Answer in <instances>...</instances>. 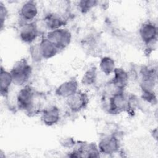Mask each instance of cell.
<instances>
[{"instance_id": "cell-4", "label": "cell", "mask_w": 158, "mask_h": 158, "mask_svg": "<svg viewBox=\"0 0 158 158\" xmlns=\"http://www.w3.org/2000/svg\"><path fill=\"white\" fill-rule=\"evenodd\" d=\"M46 38L53 43L60 51L66 48L70 44L71 33L67 29L59 28L49 31Z\"/></svg>"}, {"instance_id": "cell-9", "label": "cell", "mask_w": 158, "mask_h": 158, "mask_svg": "<svg viewBox=\"0 0 158 158\" xmlns=\"http://www.w3.org/2000/svg\"><path fill=\"white\" fill-rule=\"evenodd\" d=\"M41 118L44 124L51 126L56 124L60 119V110L56 106H50L41 112Z\"/></svg>"}, {"instance_id": "cell-5", "label": "cell", "mask_w": 158, "mask_h": 158, "mask_svg": "<svg viewBox=\"0 0 158 158\" xmlns=\"http://www.w3.org/2000/svg\"><path fill=\"white\" fill-rule=\"evenodd\" d=\"M88 103V97L86 93L77 90L75 93L67 98V104L73 112H80L85 109Z\"/></svg>"}, {"instance_id": "cell-12", "label": "cell", "mask_w": 158, "mask_h": 158, "mask_svg": "<svg viewBox=\"0 0 158 158\" xmlns=\"http://www.w3.org/2000/svg\"><path fill=\"white\" fill-rule=\"evenodd\" d=\"M78 90V83L74 80L72 79L61 84L56 90L57 95L60 97L68 98Z\"/></svg>"}, {"instance_id": "cell-11", "label": "cell", "mask_w": 158, "mask_h": 158, "mask_svg": "<svg viewBox=\"0 0 158 158\" xmlns=\"http://www.w3.org/2000/svg\"><path fill=\"white\" fill-rule=\"evenodd\" d=\"M39 48L43 59H48L55 56L59 49L46 38H43L39 43Z\"/></svg>"}, {"instance_id": "cell-7", "label": "cell", "mask_w": 158, "mask_h": 158, "mask_svg": "<svg viewBox=\"0 0 158 158\" xmlns=\"http://www.w3.org/2000/svg\"><path fill=\"white\" fill-rule=\"evenodd\" d=\"M98 147L100 153L112 154L118 151L119 141L114 135L106 136L100 140Z\"/></svg>"}, {"instance_id": "cell-16", "label": "cell", "mask_w": 158, "mask_h": 158, "mask_svg": "<svg viewBox=\"0 0 158 158\" xmlns=\"http://www.w3.org/2000/svg\"><path fill=\"white\" fill-rule=\"evenodd\" d=\"M100 69L106 75H110L115 70V62L109 57H103L100 62Z\"/></svg>"}, {"instance_id": "cell-6", "label": "cell", "mask_w": 158, "mask_h": 158, "mask_svg": "<svg viewBox=\"0 0 158 158\" xmlns=\"http://www.w3.org/2000/svg\"><path fill=\"white\" fill-rule=\"evenodd\" d=\"M37 24L35 22H26L22 25L19 30L20 40L24 43H31L34 41L39 35Z\"/></svg>"}, {"instance_id": "cell-15", "label": "cell", "mask_w": 158, "mask_h": 158, "mask_svg": "<svg viewBox=\"0 0 158 158\" xmlns=\"http://www.w3.org/2000/svg\"><path fill=\"white\" fill-rule=\"evenodd\" d=\"M1 94L2 96H6L9 91L11 84L13 83L12 75L10 72L5 70L2 67L1 68Z\"/></svg>"}, {"instance_id": "cell-1", "label": "cell", "mask_w": 158, "mask_h": 158, "mask_svg": "<svg viewBox=\"0 0 158 158\" xmlns=\"http://www.w3.org/2000/svg\"><path fill=\"white\" fill-rule=\"evenodd\" d=\"M40 96V94L35 92L30 86H24L17 96V104L19 109L30 114L41 112L40 102L37 101Z\"/></svg>"}, {"instance_id": "cell-2", "label": "cell", "mask_w": 158, "mask_h": 158, "mask_svg": "<svg viewBox=\"0 0 158 158\" xmlns=\"http://www.w3.org/2000/svg\"><path fill=\"white\" fill-rule=\"evenodd\" d=\"M32 69L25 59L16 62L10 72L13 83L22 86L24 85L29 80L31 74Z\"/></svg>"}, {"instance_id": "cell-13", "label": "cell", "mask_w": 158, "mask_h": 158, "mask_svg": "<svg viewBox=\"0 0 158 158\" xmlns=\"http://www.w3.org/2000/svg\"><path fill=\"white\" fill-rule=\"evenodd\" d=\"M44 24L49 31L61 28L65 24V22L59 14L51 13L45 16L44 18Z\"/></svg>"}, {"instance_id": "cell-8", "label": "cell", "mask_w": 158, "mask_h": 158, "mask_svg": "<svg viewBox=\"0 0 158 158\" xmlns=\"http://www.w3.org/2000/svg\"><path fill=\"white\" fill-rule=\"evenodd\" d=\"M139 35L143 42L149 44L157 39V28L152 22H146L144 23L140 29Z\"/></svg>"}, {"instance_id": "cell-19", "label": "cell", "mask_w": 158, "mask_h": 158, "mask_svg": "<svg viewBox=\"0 0 158 158\" xmlns=\"http://www.w3.org/2000/svg\"><path fill=\"white\" fill-rule=\"evenodd\" d=\"M0 18H1V27H2L4 22L6 18V16L7 15V10L6 7L3 6L2 3L0 4Z\"/></svg>"}, {"instance_id": "cell-17", "label": "cell", "mask_w": 158, "mask_h": 158, "mask_svg": "<svg viewBox=\"0 0 158 158\" xmlns=\"http://www.w3.org/2000/svg\"><path fill=\"white\" fill-rule=\"evenodd\" d=\"M96 79V70L95 67H91L84 74L82 82L84 85H90L95 82Z\"/></svg>"}, {"instance_id": "cell-3", "label": "cell", "mask_w": 158, "mask_h": 158, "mask_svg": "<svg viewBox=\"0 0 158 158\" xmlns=\"http://www.w3.org/2000/svg\"><path fill=\"white\" fill-rule=\"evenodd\" d=\"M130 110V99L123 91L119 92L109 97L108 110L111 114H119Z\"/></svg>"}, {"instance_id": "cell-14", "label": "cell", "mask_w": 158, "mask_h": 158, "mask_svg": "<svg viewBox=\"0 0 158 158\" xmlns=\"http://www.w3.org/2000/svg\"><path fill=\"white\" fill-rule=\"evenodd\" d=\"M114 73V76L111 81L117 88L123 90L128 81V73L121 68H115Z\"/></svg>"}, {"instance_id": "cell-10", "label": "cell", "mask_w": 158, "mask_h": 158, "mask_svg": "<svg viewBox=\"0 0 158 158\" xmlns=\"http://www.w3.org/2000/svg\"><path fill=\"white\" fill-rule=\"evenodd\" d=\"M21 19L26 22H31L38 14V8L35 2L33 1L25 2L20 9Z\"/></svg>"}, {"instance_id": "cell-18", "label": "cell", "mask_w": 158, "mask_h": 158, "mask_svg": "<svg viewBox=\"0 0 158 158\" xmlns=\"http://www.w3.org/2000/svg\"><path fill=\"white\" fill-rule=\"evenodd\" d=\"M96 2L94 1H81L79 2L78 6L80 9L85 13L93 7L96 4Z\"/></svg>"}]
</instances>
